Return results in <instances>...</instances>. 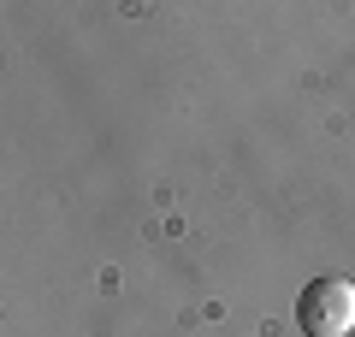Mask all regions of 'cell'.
<instances>
[{"label":"cell","mask_w":355,"mask_h":337,"mask_svg":"<svg viewBox=\"0 0 355 337\" xmlns=\"http://www.w3.org/2000/svg\"><path fill=\"white\" fill-rule=\"evenodd\" d=\"M296 331L302 337H349L355 331V284L320 273L296 290Z\"/></svg>","instance_id":"1"}]
</instances>
